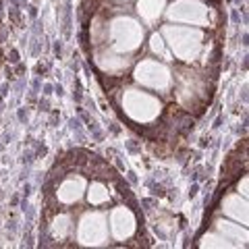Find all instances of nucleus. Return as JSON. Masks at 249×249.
<instances>
[{"mask_svg": "<svg viewBox=\"0 0 249 249\" xmlns=\"http://www.w3.org/2000/svg\"><path fill=\"white\" fill-rule=\"evenodd\" d=\"M137 231V216L129 206L116 204L108 214V232L114 241H127Z\"/></svg>", "mask_w": 249, "mask_h": 249, "instance_id": "423d86ee", "label": "nucleus"}, {"mask_svg": "<svg viewBox=\"0 0 249 249\" xmlns=\"http://www.w3.org/2000/svg\"><path fill=\"white\" fill-rule=\"evenodd\" d=\"M75 245L83 247H104L108 245L110 232H108V212L93 208L83 212L75 220Z\"/></svg>", "mask_w": 249, "mask_h": 249, "instance_id": "7ed1b4c3", "label": "nucleus"}, {"mask_svg": "<svg viewBox=\"0 0 249 249\" xmlns=\"http://www.w3.org/2000/svg\"><path fill=\"white\" fill-rule=\"evenodd\" d=\"M222 214L232 218L235 222L243 224L247 227V220H249V212H247V197L239 196V193H229L227 197L222 199Z\"/></svg>", "mask_w": 249, "mask_h": 249, "instance_id": "0eeeda50", "label": "nucleus"}, {"mask_svg": "<svg viewBox=\"0 0 249 249\" xmlns=\"http://www.w3.org/2000/svg\"><path fill=\"white\" fill-rule=\"evenodd\" d=\"M247 181H249V178H247V175H243V177H241L239 178V183H237V193H239V196H243V197H247Z\"/></svg>", "mask_w": 249, "mask_h": 249, "instance_id": "9b49d317", "label": "nucleus"}, {"mask_svg": "<svg viewBox=\"0 0 249 249\" xmlns=\"http://www.w3.org/2000/svg\"><path fill=\"white\" fill-rule=\"evenodd\" d=\"M160 36L164 37L168 52L178 62H196L201 54H208L206 34L199 27L193 25H164L160 29Z\"/></svg>", "mask_w": 249, "mask_h": 249, "instance_id": "f257e3e1", "label": "nucleus"}, {"mask_svg": "<svg viewBox=\"0 0 249 249\" xmlns=\"http://www.w3.org/2000/svg\"><path fill=\"white\" fill-rule=\"evenodd\" d=\"M133 81L150 91H170L175 83V75L170 67L158 58H143L133 67Z\"/></svg>", "mask_w": 249, "mask_h": 249, "instance_id": "20e7f679", "label": "nucleus"}, {"mask_svg": "<svg viewBox=\"0 0 249 249\" xmlns=\"http://www.w3.org/2000/svg\"><path fill=\"white\" fill-rule=\"evenodd\" d=\"M214 231H218L224 239L231 241L232 247H247V227H243V224L218 218L214 222Z\"/></svg>", "mask_w": 249, "mask_h": 249, "instance_id": "6e6552de", "label": "nucleus"}, {"mask_svg": "<svg viewBox=\"0 0 249 249\" xmlns=\"http://www.w3.org/2000/svg\"><path fill=\"white\" fill-rule=\"evenodd\" d=\"M116 2H129V0H116Z\"/></svg>", "mask_w": 249, "mask_h": 249, "instance_id": "f8f14e48", "label": "nucleus"}, {"mask_svg": "<svg viewBox=\"0 0 249 249\" xmlns=\"http://www.w3.org/2000/svg\"><path fill=\"white\" fill-rule=\"evenodd\" d=\"M197 245H199V247H232V245H231V241L224 239L218 231L208 232V235H206L204 239H201Z\"/></svg>", "mask_w": 249, "mask_h": 249, "instance_id": "9d476101", "label": "nucleus"}, {"mask_svg": "<svg viewBox=\"0 0 249 249\" xmlns=\"http://www.w3.org/2000/svg\"><path fill=\"white\" fill-rule=\"evenodd\" d=\"M164 9H166V0H137V17L145 25L158 23Z\"/></svg>", "mask_w": 249, "mask_h": 249, "instance_id": "1a4fd4ad", "label": "nucleus"}, {"mask_svg": "<svg viewBox=\"0 0 249 249\" xmlns=\"http://www.w3.org/2000/svg\"><path fill=\"white\" fill-rule=\"evenodd\" d=\"M121 108L124 116L135 124H154L162 114V102L150 89L124 88L121 93Z\"/></svg>", "mask_w": 249, "mask_h": 249, "instance_id": "f03ea898", "label": "nucleus"}, {"mask_svg": "<svg viewBox=\"0 0 249 249\" xmlns=\"http://www.w3.org/2000/svg\"><path fill=\"white\" fill-rule=\"evenodd\" d=\"M168 21H175L177 25H193L206 27L210 23V9L201 0H175L164 11Z\"/></svg>", "mask_w": 249, "mask_h": 249, "instance_id": "39448f33", "label": "nucleus"}]
</instances>
